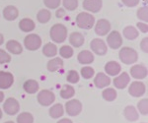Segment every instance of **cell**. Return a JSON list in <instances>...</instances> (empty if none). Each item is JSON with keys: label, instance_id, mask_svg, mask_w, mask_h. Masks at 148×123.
<instances>
[{"label": "cell", "instance_id": "cell-11", "mask_svg": "<svg viewBox=\"0 0 148 123\" xmlns=\"http://www.w3.org/2000/svg\"><path fill=\"white\" fill-rule=\"evenodd\" d=\"M111 30V24L106 19H100L96 24L95 27V33L98 35H106L110 33Z\"/></svg>", "mask_w": 148, "mask_h": 123}, {"label": "cell", "instance_id": "cell-37", "mask_svg": "<svg viewBox=\"0 0 148 123\" xmlns=\"http://www.w3.org/2000/svg\"><path fill=\"white\" fill-rule=\"evenodd\" d=\"M94 73H95L94 69L92 67H89V66H86V67H83L81 69V75L85 79H91L94 76Z\"/></svg>", "mask_w": 148, "mask_h": 123}, {"label": "cell", "instance_id": "cell-28", "mask_svg": "<svg viewBox=\"0 0 148 123\" xmlns=\"http://www.w3.org/2000/svg\"><path fill=\"white\" fill-rule=\"evenodd\" d=\"M123 35H125V39L132 41V39H135L138 37V32L134 27L128 26V27L125 28V30H123Z\"/></svg>", "mask_w": 148, "mask_h": 123}, {"label": "cell", "instance_id": "cell-47", "mask_svg": "<svg viewBox=\"0 0 148 123\" xmlns=\"http://www.w3.org/2000/svg\"><path fill=\"white\" fill-rule=\"evenodd\" d=\"M3 42H4V37H3V35L0 34V46H1Z\"/></svg>", "mask_w": 148, "mask_h": 123}, {"label": "cell", "instance_id": "cell-23", "mask_svg": "<svg viewBox=\"0 0 148 123\" xmlns=\"http://www.w3.org/2000/svg\"><path fill=\"white\" fill-rule=\"evenodd\" d=\"M24 90H25L26 93L28 94H35L39 91V83H38L36 80L30 79L27 80L25 83H24V86H23Z\"/></svg>", "mask_w": 148, "mask_h": 123}, {"label": "cell", "instance_id": "cell-27", "mask_svg": "<svg viewBox=\"0 0 148 123\" xmlns=\"http://www.w3.org/2000/svg\"><path fill=\"white\" fill-rule=\"evenodd\" d=\"M63 113H64V108L62 105H60V103H56V105H54L51 109H49V115H51V117L52 118L61 117L63 115Z\"/></svg>", "mask_w": 148, "mask_h": 123}, {"label": "cell", "instance_id": "cell-24", "mask_svg": "<svg viewBox=\"0 0 148 123\" xmlns=\"http://www.w3.org/2000/svg\"><path fill=\"white\" fill-rule=\"evenodd\" d=\"M63 67V61L60 57H56L47 62V68L49 72H56Z\"/></svg>", "mask_w": 148, "mask_h": 123}, {"label": "cell", "instance_id": "cell-8", "mask_svg": "<svg viewBox=\"0 0 148 123\" xmlns=\"http://www.w3.org/2000/svg\"><path fill=\"white\" fill-rule=\"evenodd\" d=\"M3 109L8 115H15L19 111V109H20V105H19L18 101L15 100L14 98L7 99L3 105Z\"/></svg>", "mask_w": 148, "mask_h": 123}, {"label": "cell", "instance_id": "cell-29", "mask_svg": "<svg viewBox=\"0 0 148 123\" xmlns=\"http://www.w3.org/2000/svg\"><path fill=\"white\" fill-rule=\"evenodd\" d=\"M74 94H75V91H74L73 87H71L70 85H64L60 91V96L62 99H65V100L72 98Z\"/></svg>", "mask_w": 148, "mask_h": 123}, {"label": "cell", "instance_id": "cell-35", "mask_svg": "<svg viewBox=\"0 0 148 123\" xmlns=\"http://www.w3.org/2000/svg\"><path fill=\"white\" fill-rule=\"evenodd\" d=\"M63 7L68 11H74L78 7V0H62Z\"/></svg>", "mask_w": 148, "mask_h": 123}, {"label": "cell", "instance_id": "cell-19", "mask_svg": "<svg viewBox=\"0 0 148 123\" xmlns=\"http://www.w3.org/2000/svg\"><path fill=\"white\" fill-rule=\"evenodd\" d=\"M7 50L12 54H21L23 51V47L21 46V43L17 41H14V39H10L9 41H7L6 43Z\"/></svg>", "mask_w": 148, "mask_h": 123}, {"label": "cell", "instance_id": "cell-48", "mask_svg": "<svg viewBox=\"0 0 148 123\" xmlns=\"http://www.w3.org/2000/svg\"><path fill=\"white\" fill-rule=\"evenodd\" d=\"M1 118H2V110L0 109V119H1Z\"/></svg>", "mask_w": 148, "mask_h": 123}, {"label": "cell", "instance_id": "cell-2", "mask_svg": "<svg viewBox=\"0 0 148 123\" xmlns=\"http://www.w3.org/2000/svg\"><path fill=\"white\" fill-rule=\"evenodd\" d=\"M119 55H120V59L121 62L125 63L126 65L133 64V63L136 62L138 59V54L136 51L128 46L123 47L120 50Z\"/></svg>", "mask_w": 148, "mask_h": 123}, {"label": "cell", "instance_id": "cell-21", "mask_svg": "<svg viewBox=\"0 0 148 123\" xmlns=\"http://www.w3.org/2000/svg\"><path fill=\"white\" fill-rule=\"evenodd\" d=\"M69 42L74 47H80L84 43V37L80 33L73 32L72 34H70V37H69Z\"/></svg>", "mask_w": 148, "mask_h": 123}, {"label": "cell", "instance_id": "cell-4", "mask_svg": "<svg viewBox=\"0 0 148 123\" xmlns=\"http://www.w3.org/2000/svg\"><path fill=\"white\" fill-rule=\"evenodd\" d=\"M24 46L28 50L35 51L39 49V47L42 46V39L38 35L36 34H30L24 39Z\"/></svg>", "mask_w": 148, "mask_h": 123}, {"label": "cell", "instance_id": "cell-1", "mask_svg": "<svg viewBox=\"0 0 148 123\" xmlns=\"http://www.w3.org/2000/svg\"><path fill=\"white\" fill-rule=\"evenodd\" d=\"M49 35L52 41L57 43H61L67 37V29L62 24H56L51 27Z\"/></svg>", "mask_w": 148, "mask_h": 123}, {"label": "cell", "instance_id": "cell-33", "mask_svg": "<svg viewBox=\"0 0 148 123\" xmlns=\"http://www.w3.org/2000/svg\"><path fill=\"white\" fill-rule=\"evenodd\" d=\"M59 53L63 58H71L73 55V48L69 46H63L59 49Z\"/></svg>", "mask_w": 148, "mask_h": 123}, {"label": "cell", "instance_id": "cell-43", "mask_svg": "<svg viewBox=\"0 0 148 123\" xmlns=\"http://www.w3.org/2000/svg\"><path fill=\"white\" fill-rule=\"evenodd\" d=\"M147 41H148V39L147 37H144V39H142V41L140 42V48L142 49L144 52H147L148 51V48H147Z\"/></svg>", "mask_w": 148, "mask_h": 123}, {"label": "cell", "instance_id": "cell-25", "mask_svg": "<svg viewBox=\"0 0 148 123\" xmlns=\"http://www.w3.org/2000/svg\"><path fill=\"white\" fill-rule=\"evenodd\" d=\"M35 27L36 26H35L34 21L29 18L22 19V20L19 22V28H20V30L23 31V32H26V33L32 32V31L35 29Z\"/></svg>", "mask_w": 148, "mask_h": 123}, {"label": "cell", "instance_id": "cell-18", "mask_svg": "<svg viewBox=\"0 0 148 123\" xmlns=\"http://www.w3.org/2000/svg\"><path fill=\"white\" fill-rule=\"evenodd\" d=\"M105 71H106L107 74L110 75V76H116L121 71V67L116 61H109L105 65Z\"/></svg>", "mask_w": 148, "mask_h": 123}, {"label": "cell", "instance_id": "cell-31", "mask_svg": "<svg viewBox=\"0 0 148 123\" xmlns=\"http://www.w3.org/2000/svg\"><path fill=\"white\" fill-rule=\"evenodd\" d=\"M103 99L107 101H113L116 99V92L113 88H107L102 93Z\"/></svg>", "mask_w": 148, "mask_h": 123}, {"label": "cell", "instance_id": "cell-22", "mask_svg": "<svg viewBox=\"0 0 148 123\" xmlns=\"http://www.w3.org/2000/svg\"><path fill=\"white\" fill-rule=\"evenodd\" d=\"M123 114H125V118L128 120V121H132V122L136 121V120L138 119V117H139L137 110L135 109V107L132 105L126 106V107L125 108V110H123Z\"/></svg>", "mask_w": 148, "mask_h": 123}, {"label": "cell", "instance_id": "cell-38", "mask_svg": "<svg viewBox=\"0 0 148 123\" xmlns=\"http://www.w3.org/2000/svg\"><path fill=\"white\" fill-rule=\"evenodd\" d=\"M44 3L47 6V8L56 9L60 5L61 0H44Z\"/></svg>", "mask_w": 148, "mask_h": 123}, {"label": "cell", "instance_id": "cell-13", "mask_svg": "<svg viewBox=\"0 0 148 123\" xmlns=\"http://www.w3.org/2000/svg\"><path fill=\"white\" fill-rule=\"evenodd\" d=\"M102 0H84L83 1V8L92 13H98L102 9Z\"/></svg>", "mask_w": 148, "mask_h": 123}, {"label": "cell", "instance_id": "cell-6", "mask_svg": "<svg viewBox=\"0 0 148 123\" xmlns=\"http://www.w3.org/2000/svg\"><path fill=\"white\" fill-rule=\"evenodd\" d=\"M65 110L70 116H77L82 111V105L78 100H71L66 103Z\"/></svg>", "mask_w": 148, "mask_h": 123}, {"label": "cell", "instance_id": "cell-3", "mask_svg": "<svg viewBox=\"0 0 148 123\" xmlns=\"http://www.w3.org/2000/svg\"><path fill=\"white\" fill-rule=\"evenodd\" d=\"M76 24L80 29L90 30L94 27L95 18L91 14L86 13V12H81L76 17Z\"/></svg>", "mask_w": 148, "mask_h": 123}, {"label": "cell", "instance_id": "cell-7", "mask_svg": "<svg viewBox=\"0 0 148 123\" xmlns=\"http://www.w3.org/2000/svg\"><path fill=\"white\" fill-rule=\"evenodd\" d=\"M90 47L97 55H105L107 53V50H108V47H107L105 41L100 39H92V41L90 42Z\"/></svg>", "mask_w": 148, "mask_h": 123}, {"label": "cell", "instance_id": "cell-40", "mask_svg": "<svg viewBox=\"0 0 148 123\" xmlns=\"http://www.w3.org/2000/svg\"><path fill=\"white\" fill-rule=\"evenodd\" d=\"M11 61V56L3 49H0V64H5Z\"/></svg>", "mask_w": 148, "mask_h": 123}, {"label": "cell", "instance_id": "cell-50", "mask_svg": "<svg viewBox=\"0 0 148 123\" xmlns=\"http://www.w3.org/2000/svg\"><path fill=\"white\" fill-rule=\"evenodd\" d=\"M145 1H146V0H145Z\"/></svg>", "mask_w": 148, "mask_h": 123}, {"label": "cell", "instance_id": "cell-46", "mask_svg": "<svg viewBox=\"0 0 148 123\" xmlns=\"http://www.w3.org/2000/svg\"><path fill=\"white\" fill-rule=\"evenodd\" d=\"M4 100V94L2 92H0V103H2Z\"/></svg>", "mask_w": 148, "mask_h": 123}, {"label": "cell", "instance_id": "cell-12", "mask_svg": "<svg viewBox=\"0 0 148 123\" xmlns=\"http://www.w3.org/2000/svg\"><path fill=\"white\" fill-rule=\"evenodd\" d=\"M14 83V77L10 72L0 71V89H9Z\"/></svg>", "mask_w": 148, "mask_h": 123}, {"label": "cell", "instance_id": "cell-44", "mask_svg": "<svg viewBox=\"0 0 148 123\" xmlns=\"http://www.w3.org/2000/svg\"><path fill=\"white\" fill-rule=\"evenodd\" d=\"M56 16L57 18H59V19L63 18L64 16H65V11H64V9H62V8L57 9L56 13Z\"/></svg>", "mask_w": 148, "mask_h": 123}, {"label": "cell", "instance_id": "cell-9", "mask_svg": "<svg viewBox=\"0 0 148 123\" xmlns=\"http://www.w3.org/2000/svg\"><path fill=\"white\" fill-rule=\"evenodd\" d=\"M107 41H108L109 46L112 49H118L120 48L123 44V39H121V35L120 33L116 32V31H113V32L110 33V35L107 37Z\"/></svg>", "mask_w": 148, "mask_h": 123}, {"label": "cell", "instance_id": "cell-41", "mask_svg": "<svg viewBox=\"0 0 148 123\" xmlns=\"http://www.w3.org/2000/svg\"><path fill=\"white\" fill-rule=\"evenodd\" d=\"M121 1L127 7H134L139 3V0H121Z\"/></svg>", "mask_w": 148, "mask_h": 123}, {"label": "cell", "instance_id": "cell-10", "mask_svg": "<svg viewBox=\"0 0 148 123\" xmlns=\"http://www.w3.org/2000/svg\"><path fill=\"white\" fill-rule=\"evenodd\" d=\"M145 91H146L145 85L139 81L131 83L130 87L128 88V93H130V96H134V98H139V96H143L145 94Z\"/></svg>", "mask_w": 148, "mask_h": 123}, {"label": "cell", "instance_id": "cell-30", "mask_svg": "<svg viewBox=\"0 0 148 123\" xmlns=\"http://www.w3.org/2000/svg\"><path fill=\"white\" fill-rule=\"evenodd\" d=\"M51 12L49 10H47V9H42V10H40L39 13L37 14V19L40 24L47 23L51 20Z\"/></svg>", "mask_w": 148, "mask_h": 123}, {"label": "cell", "instance_id": "cell-36", "mask_svg": "<svg viewBox=\"0 0 148 123\" xmlns=\"http://www.w3.org/2000/svg\"><path fill=\"white\" fill-rule=\"evenodd\" d=\"M138 110L139 112L143 115H146L148 113V103H147V99H143L140 101H138L137 105Z\"/></svg>", "mask_w": 148, "mask_h": 123}, {"label": "cell", "instance_id": "cell-39", "mask_svg": "<svg viewBox=\"0 0 148 123\" xmlns=\"http://www.w3.org/2000/svg\"><path fill=\"white\" fill-rule=\"evenodd\" d=\"M137 18L141 21L147 22L148 17H147V8L146 7H141L137 10Z\"/></svg>", "mask_w": 148, "mask_h": 123}, {"label": "cell", "instance_id": "cell-49", "mask_svg": "<svg viewBox=\"0 0 148 123\" xmlns=\"http://www.w3.org/2000/svg\"><path fill=\"white\" fill-rule=\"evenodd\" d=\"M5 123H14L13 121H7V122H5Z\"/></svg>", "mask_w": 148, "mask_h": 123}, {"label": "cell", "instance_id": "cell-45", "mask_svg": "<svg viewBox=\"0 0 148 123\" xmlns=\"http://www.w3.org/2000/svg\"><path fill=\"white\" fill-rule=\"evenodd\" d=\"M57 123H72V121L70 119H68V118H63V119L59 120Z\"/></svg>", "mask_w": 148, "mask_h": 123}, {"label": "cell", "instance_id": "cell-26", "mask_svg": "<svg viewBox=\"0 0 148 123\" xmlns=\"http://www.w3.org/2000/svg\"><path fill=\"white\" fill-rule=\"evenodd\" d=\"M42 53L47 56V57H53L57 53V47L56 44L49 42L46 46L42 47Z\"/></svg>", "mask_w": 148, "mask_h": 123}, {"label": "cell", "instance_id": "cell-42", "mask_svg": "<svg viewBox=\"0 0 148 123\" xmlns=\"http://www.w3.org/2000/svg\"><path fill=\"white\" fill-rule=\"evenodd\" d=\"M137 28L141 31L142 33H147L148 31V26L146 23H137Z\"/></svg>", "mask_w": 148, "mask_h": 123}, {"label": "cell", "instance_id": "cell-20", "mask_svg": "<svg viewBox=\"0 0 148 123\" xmlns=\"http://www.w3.org/2000/svg\"><path fill=\"white\" fill-rule=\"evenodd\" d=\"M77 60L80 64H91L94 61V55L88 50H82L78 54Z\"/></svg>", "mask_w": 148, "mask_h": 123}, {"label": "cell", "instance_id": "cell-14", "mask_svg": "<svg viewBox=\"0 0 148 123\" xmlns=\"http://www.w3.org/2000/svg\"><path fill=\"white\" fill-rule=\"evenodd\" d=\"M130 74L134 79H144L147 76V69L145 66L136 64L130 68Z\"/></svg>", "mask_w": 148, "mask_h": 123}, {"label": "cell", "instance_id": "cell-16", "mask_svg": "<svg viewBox=\"0 0 148 123\" xmlns=\"http://www.w3.org/2000/svg\"><path fill=\"white\" fill-rule=\"evenodd\" d=\"M130 75L127 74L126 72H123L121 73L120 76H118L116 78H114V85L116 88L118 89H125L126 86H127V84L130 83Z\"/></svg>", "mask_w": 148, "mask_h": 123}, {"label": "cell", "instance_id": "cell-15", "mask_svg": "<svg viewBox=\"0 0 148 123\" xmlns=\"http://www.w3.org/2000/svg\"><path fill=\"white\" fill-rule=\"evenodd\" d=\"M94 84L99 89L106 88V87L110 86V84H111V79H110L109 76L104 74V73H98L96 77L94 78Z\"/></svg>", "mask_w": 148, "mask_h": 123}, {"label": "cell", "instance_id": "cell-17", "mask_svg": "<svg viewBox=\"0 0 148 123\" xmlns=\"http://www.w3.org/2000/svg\"><path fill=\"white\" fill-rule=\"evenodd\" d=\"M3 16L7 21H14L18 18L19 16V11L15 6L9 5L6 6L3 10Z\"/></svg>", "mask_w": 148, "mask_h": 123}, {"label": "cell", "instance_id": "cell-34", "mask_svg": "<svg viewBox=\"0 0 148 123\" xmlns=\"http://www.w3.org/2000/svg\"><path fill=\"white\" fill-rule=\"evenodd\" d=\"M66 80L70 84H76V83L79 82V74L75 70L69 71L67 73V76H66Z\"/></svg>", "mask_w": 148, "mask_h": 123}, {"label": "cell", "instance_id": "cell-5", "mask_svg": "<svg viewBox=\"0 0 148 123\" xmlns=\"http://www.w3.org/2000/svg\"><path fill=\"white\" fill-rule=\"evenodd\" d=\"M54 100H56V96L51 91H49V90H42L38 94V101L42 106L51 105Z\"/></svg>", "mask_w": 148, "mask_h": 123}, {"label": "cell", "instance_id": "cell-32", "mask_svg": "<svg viewBox=\"0 0 148 123\" xmlns=\"http://www.w3.org/2000/svg\"><path fill=\"white\" fill-rule=\"evenodd\" d=\"M33 121H34V117L29 112H23L17 117V123H33Z\"/></svg>", "mask_w": 148, "mask_h": 123}]
</instances>
